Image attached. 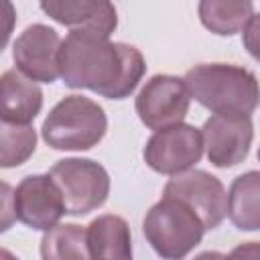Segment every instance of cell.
<instances>
[{
    "label": "cell",
    "mask_w": 260,
    "mask_h": 260,
    "mask_svg": "<svg viewBox=\"0 0 260 260\" xmlns=\"http://www.w3.org/2000/svg\"><path fill=\"white\" fill-rule=\"evenodd\" d=\"M16 24V8L8 0H0V53L6 49Z\"/></svg>",
    "instance_id": "20"
},
{
    "label": "cell",
    "mask_w": 260,
    "mask_h": 260,
    "mask_svg": "<svg viewBox=\"0 0 260 260\" xmlns=\"http://www.w3.org/2000/svg\"><path fill=\"white\" fill-rule=\"evenodd\" d=\"M189 98L211 110L215 116H246L258 106L256 75L240 65L201 63L185 73Z\"/></svg>",
    "instance_id": "2"
},
{
    "label": "cell",
    "mask_w": 260,
    "mask_h": 260,
    "mask_svg": "<svg viewBox=\"0 0 260 260\" xmlns=\"http://www.w3.org/2000/svg\"><path fill=\"white\" fill-rule=\"evenodd\" d=\"M254 16L252 2H219L203 0L199 2V18L203 26L215 35L230 37L246 28Z\"/></svg>",
    "instance_id": "16"
},
{
    "label": "cell",
    "mask_w": 260,
    "mask_h": 260,
    "mask_svg": "<svg viewBox=\"0 0 260 260\" xmlns=\"http://www.w3.org/2000/svg\"><path fill=\"white\" fill-rule=\"evenodd\" d=\"M59 77L73 89H91L108 100L128 98L140 83L146 63L142 53L126 43L93 30L73 28L59 47Z\"/></svg>",
    "instance_id": "1"
},
{
    "label": "cell",
    "mask_w": 260,
    "mask_h": 260,
    "mask_svg": "<svg viewBox=\"0 0 260 260\" xmlns=\"http://www.w3.org/2000/svg\"><path fill=\"white\" fill-rule=\"evenodd\" d=\"M0 260H18L10 250H6V248H0Z\"/></svg>",
    "instance_id": "24"
},
{
    "label": "cell",
    "mask_w": 260,
    "mask_h": 260,
    "mask_svg": "<svg viewBox=\"0 0 260 260\" xmlns=\"http://www.w3.org/2000/svg\"><path fill=\"white\" fill-rule=\"evenodd\" d=\"M108 130L104 108L85 95L63 98L45 118L41 134L55 150H89Z\"/></svg>",
    "instance_id": "3"
},
{
    "label": "cell",
    "mask_w": 260,
    "mask_h": 260,
    "mask_svg": "<svg viewBox=\"0 0 260 260\" xmlns=\"http://www.w3.org/2000/svg\"><path fill=\"white\" fill-rule=\"evenodd\" d=\"M203 154L201 132L191 124H177L154 132L144 146L146 165L160 175L187 173Z\"/></svg>",
    "instance_id": "8"
},
{
    "label": "cell",
    "mask_w": 260,
    "mask_h": 260,
    "mask_svg": "<svg viewBox=\"0 0 260 260\" xmlns=\"http://www.w3.org/2000/svg\"><path fill=\"white\" fill-rule=\"evenodd\" d=\"M41 10L53 20L79 28L93 30L98 35L110 37L118 26V14L112 2H85V0H43Z\"/></svg>",
    "instance_id": "12"
},
{
    "label": "cell",
    "mask_w": 260,
    "mask_h": 260,
    "mask_svg": "<svg viewBox=\"0 0 260 260\" xmlns=\"http://www.w3.org/2000/svg\"><path fill=\"white\" fill-rule=\"evenodd\" d=\"M142 232L162 260H183L195 246H199L205 230L187 205L162 195V199L146 213Z\"/></svg>",
    "instance_id": "4"
},
{
    "label": "cell",
    "mask_w": 260,
    "mask_h": 260,
    "mask_svg": "<svg viewBox=\"0 0 260 260\" xmlns=\"http://www.w3.org/2000/svg\"><path fill=\"white\" fill-rule=\"evenodd\" d=\"M43 260H89L85 230L77 223H57L41 240Z\"/></svg>",
    "instance_id": "17"
},
{
    "label": "cell",
    "mask_w": 260,
    "mask_h": 260,
    "mask_svg": "<svg viewBox=\"0 0 260 260\" xmlns=\"http://www.w3.org/2000/svg\"><path fill=\"white\" fill-rule=\"evenodd\" d=\"M189 104L191 98L183 79L175 75H154L144 83L134 106L140 122L158 132L183 124Z\"/></svg>",
    "instance_id": "7"
},
{
    "label": "cell",
    "mask_w": 260,
    "mask_h": 260,
    "mask_svg": "<svg viewBox=\"0 0 260 260\" xmlns=\"http://www.w3.org/2000/svg\"><path fill=\"white\" fill-rule=\"evenodd\" d=\"M193 260H225V256L221 252H201Z\"/></svg>",
    "instance_id": "23"
},
{
    "label": "cell",
    "mask_w": 260,
    "mask_h": 260,
    "mask_svg": "<svg viewBox=\"0 0 260 260\" xmlns=\"http://www.w3.org/2000/svg\"><path fill=\"white\" fill-rule=\"evenodd\" d=\"M258 16L254 14L252 16V20L246 24V28H244V43H246V47L250 49V53L256 57L258 55V43H256V39H258Z\"/></svg>",
    "instance_id": "22"
},
{
    "label": "cell",
    "mask_w": 260,
    "mask_h": 260,
    "mask_svg": "<svg viewBox=\"0 0 260 260\" xmlns=\"http://www.w3.org/2000/svg\"><path fill=\"white\" fill-rule=\"evenodd\" d=\"M201 138L209 162L219 169H230L240 165L248 156L254 138V126L246 116L213 114L205 120Z\"/></svg>",
    "instance_id": "10"
},
{
    "label": "cell",
    "mask_w": 260,
    "mask_h": 260,
    "mask_svg": "<svg viewBox=\"0 0 260 260\" xmlns=\"http://www.w3.org/2000/svg\"><path fill=\"white\" fill-rule=\"evenodd\" d=\"M89 260H132V236L124 217L106 213L85 230Z\"/></svg>",
    "instance_id": "14"
},
{
    "label": "cell",
    "mask_w": 260,
    "mask_h": 260,
    "mask_svg": "<svg viewBox=\"0 0 260 260\" xmlns=\"http://www.w3.org/2000/svg\"><path fill=\"white\" fill-rule=\"evenodd\" d=\"M59 47L61 37L55 28L47 24L26 26L12 47L16 71L35 83H53L59 77Z\"/></svg>",
    "instance_id": "9"
},
{
    "label": "cell",
    "mask_w": 260,
    "mask_h": 260,
    "mask_svg": "<svg viewBox=\"0 0 260 260\" xmlns=\"http://www.w3.org/2000/svg\"><path fill=\"white\" fill-rule=\"evenodd\" d=\"M37 148V132L30 126H16L0 120V169L24 165Z\"/></svg>",
    "instance_id": "18"
},
{
    "label": "cell",
    "mask_w": 260,
    "mask_h": 260,
    "mask_svg": "<svg viewBox=\"0 0 260 260\" xmlns=\"http://www.w3.org/2000/svg\"><path fill=\"white\" fill-rule=\"evenodd\" d=\"M49 177L57 185L65 213L87 215L102 207L110 195L108 171L89 158H63L57 160Z\"/></svg>",
    "instance_id": "5"
},
{
    "label": "cell",
    "mask_w": 260,
    "mask_h": 260,
    "mask_svg": "<svg viewBox=\"0 0 260 260\" xmlns=\"http://www.w3.org/2000/svg\"><path fill=\"white\" fill-rule=\"evenodd\" d=\"M14 219V189L6 181H0V234L8 232Z\"/></svg>",
    "instance_id": "19"
},
{
    "label": "cell",
    "mask_w": 260,
    "mask_h": 260,
    "mask_svg": "<svg viewBox=\"0 0 260 260\" xmlns=\"http://www.w3.org/2000/svg\"><path fill=\"white\" fill-rule=\"evenodd\" d=\"M162 195L187 205L199 217L203 230H215L228 213L225 187L207 171H187L175 175L167 183Z\"/></svg>",
    "instance_id": "6"
},
{
    "label": "cell",
    "mask_w": 260,
    "mask_h": 260,
    "mask_svg": "<svg viewBox=\"0 0 260 260\" xmlns=\"http://www.w3.org/2000/svg\"><path fill=\"white\" fill-rule=\"evenodd\" d=\"M43 108L41 87L20 71L8 69L0 75V120L28 126Z\"/></svg>",
    "instance_id": "13"
},
{
    "label": "cell",
    "mask_w": 260,
    "mask_h": 260,
    "mask_svg": "<svg viewBox=\"0 0 260 260\" xmlns=\"http://www.w3.org/2000/svg\"><path fill=\"white\" fill-rule=\"evenodd\" d=\"M14 213L26 228L47 232L65 215L63 199L49 175H28L14 191Z\"/></svg>",
    "instance_id": "11"
},
{
    "label": "cell",
    "mask_w": 260,
    "mask_h": 260,
    "mask_svg": "<svg viewBox=\"0 0 260 260\" xmlns=\"http://www.w3.org/2000/svg\"><path fill=\"white\" fill-rule=\"evenodd\" d=\"M225 260H260V246L258 242H246L236 246Z\"/></svg>",
    "instance_id": "21"
},
{
    "label": "cell",
    "mask_w": 260,
    "mask_h": 260,
    "mask_svg": "<svg viewBox=\"0 0 260 260\" xmlns=\"http://www.w3.org/2000/svg\"><path fill=\"white\" fill-rule=\"evenodd\" d=\"M260 195V173L250 171L234 179L228 193V213L232 223L242 232H256L260 228L258 211Z\"/></svg>",
    "instance_id": "15"
}]
</instances>
